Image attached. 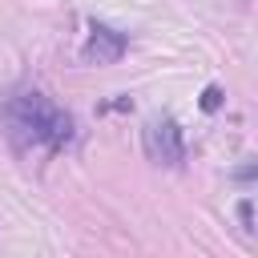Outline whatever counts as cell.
<instances>
[{"instance_id": "1", "label": "cell", "mask_w": 258, "mask_h": 258, "mask_svg": "<svg viewBox=\"0 0 258 258\" xmlns=\"http://www.w3.org/2000/svg\"><path fill=\"white\" fill-rule=\"evenodd\" d=\"M0 117H4V133H8L16 153H32V149L60 153L77 137V121L64 109H56L40 89L8 93L0 105Z\"/></svg>"}, {"instance_id": "2", "label": "cell", "mask_w": 258, "mask_h": 258, "mask_svg": "<svg viewBox=\"0 0 258 258\" xmlns=\"http://www.w3.org/2000/svg\"><path fill=\"white\" fill-rule=\"evenodd\" d=\"M141 141H145L149 161H157V165L177 169V165L185 161V133H181V125H177L173 117H165V113H161V117H153V121L145 125Z\"/></svg>"}, {"instance_id": "3", "label": "cell", "mask_w": 258, "mask_h": 258, "mask_svg": "<svg viewBox=\"0 0 258 258\" xmlns=\"http://www.w3.org/2000/svg\"><path fill=\"white\" fill-rule=\"evenodd\" d=\"M125 48H129V36L125 32H117L109 24H89V36L81 44V56L89 64H113V60L125 56Z\"/></svg>"}, {"instance_id": "4", "label": "cell", "mask_w": 258, "mask_h": 258, "mask_svg": "<svg viewBox=\"0 0 258 258\" xmlns=\"http://www.w3.org/2000/svg\"><path fill=\"white\" fill-rule=\"evenodd\" d=\"M222 101H226V93H222L218 85H206V93H202V109H206V113H218Z\"/></svg>"}]
</instances>
